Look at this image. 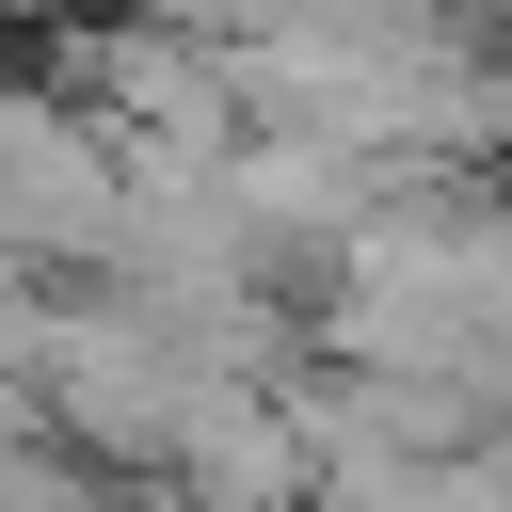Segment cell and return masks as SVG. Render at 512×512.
Masks as SVG:
<instances>
[{
	"mask_svg": "<svg viewBox=\"0 0 512 512\" xmlns=\"http://www.w3.org/2000/svg\"><path fill=\"white\" fill-rule=\"evenodd\" d=\"M32 368L64 384V416H80L96 448H160V464H176V432H192V400H208L224 352H192L160 304H128V320H48Z\"/></svg>",
	"mask_w": 512,
	"mask_h": 512,
	"instance_id": "6da1fadb",
	"label": "cell"
},
{
	"mask_svg": "<svg viewBox=\"0 0 512 512\" xmlns=\"http://www.w3.org/2000/svg\"><path fill=\"white\" fill-rule=\"evenodd\" d=\"M176 480H192L208 512H288V496H304V432H288L240 368H208V400H192V432H176Z\"/></svg>",
	"mask_w": 512,
	"mask_h": 512,
	"instance_id": "7a4b0ae2",
	"label": "cell"
}]
</instances>
